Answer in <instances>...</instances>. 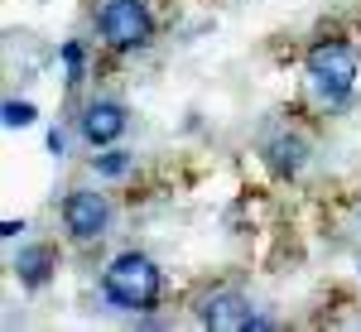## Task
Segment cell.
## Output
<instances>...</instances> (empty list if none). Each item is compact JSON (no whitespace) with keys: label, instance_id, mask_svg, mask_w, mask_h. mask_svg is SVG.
<instances>
[{"label":"cell","instance_id":"obj_1","mask_svg":"<svg viewBox=\"0 0 361 332\" xmlns=\"http://www.w3.org/2000/svg\"><path fill=\"white\" fill-rule=\"evenodd\" d=\"M159 289H164L159 265H154L145 250H121L111 265L102 270V294H106V304L121 308V313H145V308H154Z\"/></svg>","mask_w":361,"mask_h":332},{"label":"cell","instance_id":"obj_2","mask_svg":"<svg viewBox=\"0 0 361 332\" xmlns=\"http://www.w3.org/2000/svg\"><path fill=\"white\" fill-rule=\"evenodd\" d=\"M304 73L318 102H342L357 82V49L342 39H318L304 58Z\"/></svg>","mask_w":361,"mask_h":332},{"label":"cell","instance_id":"obj_3","mask_svg":"<svg viewBox=\"0 0 361 332\" xmlns=\"http://www.w3.org/2000/svg\"><path fill=\"white\" fill-rule=\"evenodd\" d=\"M97 34H102V44L116 49V54H135V49L149 44V34H154V15H149L145 0H102Z\"/></svg>","mask_w":361,"mask_h":332},{"label":"cell","instance_id":"obj_4","mask_svg":"<svg viewBox=\"0 0 361 332\" xmlns=\"http://www.w3.org/2000/svg\"><path fill=\"white\" fill-rule=\"evenodd\" d=\"M63 226H68V236L87 246V241H102L106 231H111V202L102 193H92V188H78V193L63 197Z\"/></svg>","mask_w":361,"mask_h":332},{"label":"cell","instance_id":"obj_5","mask_svg":"<svg viewBox=\"0 0 361 332\" xmlns=\"http://www.w3.org/2000/svg\"><path fill=\"white\" fill-rule=\"evenodd\" d=\"M197 318L217 332H241V328H260V318L250 313V304L236 294V289H217L197 304Z\"/></svg>","mask_w":361,"mask_h":332},{"label":"cell","instance_id":"obj_6","mask_svg":"<svg viewBox=\"0 0 361 332\" xmlns=\"http://www.w3.org/2000/svg\"><path fill=\"white\" fill-rule=\"evenodd\" d=\"M78 130H82L87 145H97V149H106V145H116V140L126 135V106L121 102H92V106L82 111V121H78Z\"/></svg>","mask_w":361,"mask_h":332},{"label":"cell","instance_id":"obj_7","mask_svg":"<svg viewBox=\"0 0 361 332\" xmlns=\"http://www.w3.org/2000/svg\"><path fill=\"white\" fill-rule=\"evenodd\" d=\"M15 275H20V284H29V289L49 284V275H54V250L49 246H25L15 255Z\"/></svg>","mask_w":361,"mask_h":332},{"label":"cell","instance_id":"obj_8","mask_svg":"<svg viewBox=\"0 0 361 332\" xmlns=\"http://www.w3.org/2000/svg\"><path fill=\"white\" fill-rule=\"evenodd\" d=\"M97 173L102 178H121V173H130V154H97Z\"/></svg>","mask_w":361,"mask_h":332},{"label":"cell","instance_id":"obj_9","mask_svg":"<svg viewBox=\"0 0 361 332\" xmlns=\"http://www.w3.org/2000/svg\"><path fill=\"white\" fill-rule=\"evenodd\" d=\"M5 125H10V130H20V125H34V106L10 97V102H5Z\"/></svg>","mask_w":361,"mask_h":332},{"label":"cell","instance_id":"obj_10","mask_svg":"<svg viewBox=\"0 0 361 332\" xmlns=\"http://www.w3.org/2000/svg\"><path fill=\"white\" fill-rule=\"evenodd\" d=\"M63 68H68V82H73V87L82 82V44H78V39L63 44Z\"/></svg>","mask_w":361,"mask_h":332},{"label":"cell","instance_id":"obj_11","mask_svg":"<svg viewBox=\"0 0 361 332\" xmlns=\"http://www.w3.org/2000/svg\"><path fill=\"white\" fill-rule=\"evenodd\" d=\"M20 231H25V221H15V217H10V221H0V236H5V241H15Z\"/></svg>","mask_w":361,"mask_h":332},{"label":"cell","instance_id":"obj_12","mask_svg":"<svg viewBox=\"0 0 361 332\" xmlns=\"http://www.w3.org/2000/svg\"><path fill=\"white\" fill-rule=\"evenodd\" d=\"M63 145H68V135H63V130H49V154H68Z\"/></svg>","mask_w":361,"mask_h":332}]
</instances>
